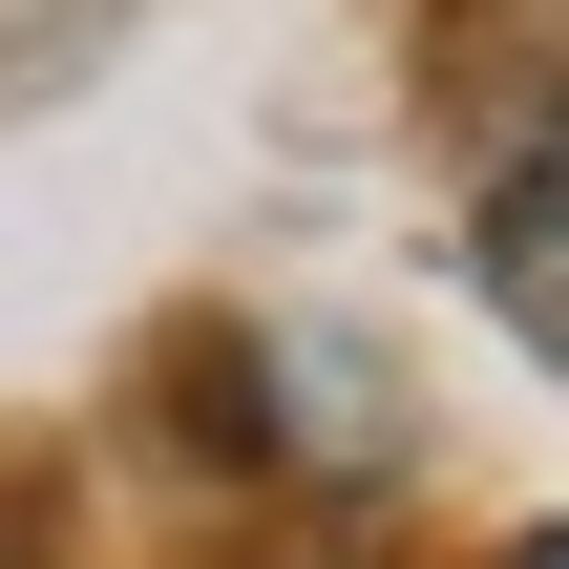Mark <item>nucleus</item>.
I'll return each instance as SVG.
<instances>
[{
    "mask_svg": "<svg viewBox=\"0 0 569 569\" xmlns=\"http://www.w3.org/2000/svg\"><path fill=\"white\" fill-rule=\"evenodd\" d=\"M507 569H569V528H528V549H507Z\"/></svg>",
    "mask_w": 569,
    "mask_h": 569,
    "instance_id": "nucleus-2",
    "label": "nucleus"
},
{
    "mask_svg": "<svg viewBox=\"0 0 569 569\" xmlns=\"http://www.w3.org/2000/svg\"><path fill=\"white\" fill-rule=\"evenodd\" d=\"M486 296L528 317V359L569 380V127L528 148V169H507V211H486Z\"/></svg>",
    "mask_w": 569,
    "mask_h": 569,
    "instance_id": "nucleus-1",
    "label": "nucleus"
}]
</instances>
